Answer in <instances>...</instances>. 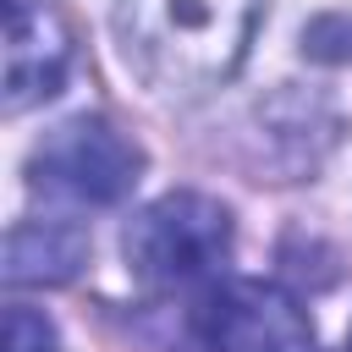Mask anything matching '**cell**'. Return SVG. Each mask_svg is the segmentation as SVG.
Masks as SVG:
<instances>
[{
  "mask_svg": "<svg viewBox=\"0 0 352 352\" xmlns=\"http://www.w3.org/2000/svg\"><path fill=\"white\" fill-rule=\"evenodd\" d=\"M192 330L204 352H314V319L275 280H220L204 292Z\"/></svg>",
  "mask_w": 352,
  "mask_h": 352,
  "instance_id": "277c9868",
  "label": "cell"
},
{
  "mask_svg": "<svg viewBox=\"0 0 352 352\" xmlns=\"http://www.w3.org/2000/svg\"><path fill=\"white\" fill-rule=\"evenodd\" d=\"M302 55H314V60H352V16L330 11V16L308 22L302 28Z\"/></svg>",
  "mask_w": 352,
  "mask_h": 352,
  "instance_id": "ba28073f",
  "label": "cell"
},
{
  "mask_svg": "<svg viewBox=\"0 0 352 352\" xmlns=\"http://www.w3.org/2000/svg\"><path fill=\"white\" fill-rule=\"evenodd\" d=\"M346 352H352V336H346Z\"/></svg>",
  "mask_w": 352,
  "mask_h": 352,
  "instance_id": "9c48e42d",
  "label": "cell"
},
{
  "mask_svg": "<svg viewBox=\"0 0 352 352\" xmlns=\"http://www.w3.org/2000/svg\"><path fill=\"white\" fill-rule=\"evenodd\" d=\"M88 236L72 220H16L6 242V280L11 286H60L82 270Z\"/></svg>",
  "mask_w": 352,
  "mask_h": 352,
  "instance_id": "8992f818",
  "label": "cell"
},
{
  "mask_svg": "<svg viewBox=\"0 0 352 352\" xmlns=\"http://www.w3.org/2000/svg\"><path fill=\"white\" fill-rule=\"evenodd\" d=\"M143 176V148L104 116H72L28 154V187L60 209H110Z\"/></svg>",
  "mask_w": 352,
  "mask_h": 352,
  "instance_id": "3957f363",
  "label": "cell"
},
{
  "mask_svg": "<svg viewBox=\"0 0 352 352\" xmlns=\"http://www.w3.org/2000/svg\"><path fill=\"white\" fill-rule=\"evenodd\" d=\"M6 352H55V324L38 308L11 302L6 308Z\"/></svg>",
  "mask_w": 352,
  "mask_h": 352,
  "instance_id": "52a82bcc",
  "label": "cell"
},
{
  "mask_svg": "<svg viewBox=\"0 0 352 352\" xmlns=\"http://www.w3.org/2000/svg\"><path fill=\"white\" fill-rule=\"evenodd\" d=\"M72 33L50 0H6V116L44 104L66 88Z\"/></svg>",
  "mask_w": 352,
  "mask_h": 352,
  "instance_id": "5b68a950",
  "label": "cell"
},
{
  "mask_svg": "<svg viewBox=\"0 0 352 352\" xmlns=\"http://www.w3.org/2000/svg\"><path fill=\"white\" fill-rule=\"evenodd\" d=\"M264 0H116V38L132 77L160 99H204L236 77Z\"/></svg>",
  "mask_w": 352,
  "mask_h": 352,
  "instance_id": "6da1fadb",
  "label": "cell"
},
{
  "mask_svg": "<svg viewBox=\"0 0 352 352\" xmlns=\"http://www.w3.org/2000/svg\"><path fill=\"white\" fill-rule=\"evenodd\" d=\"M121 253L143 292L209 286L231 258V209L209 192H165L126 220Z\"/></svg>",
  "mask_w": 352,
  "mask_h": 352,
  "instance_id": "7a4b0ae2",
  "label": "cell"
}]
</instances>
